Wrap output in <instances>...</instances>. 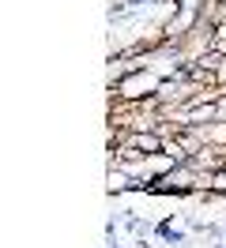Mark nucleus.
Segmentation results:
<instances>
[{"label":"nucleus","mask_w":226,"mask_h":248,"mask_svg":"<svg viewBox=\"0 0 226 248\" xmlns=\"http://www.w3.org/2000/svg\"><path fill=\"white\" fill-rule=\"evenodd\" d=\"M136 151H143V155H162L166 143L158 140V136H132V155Z\"/></svg>","instance_id":"1"},{"label":"nucleus","mask_w":226,"mask_h":248,"mask_svg":"<svg viewBox=\"0 0 226 248\" xmlns=\"http://www.w3.org/2000/svg\"><path fill=\"white\" fill-rule=\"evenodd\" d=\"M208 192L211 196H226V170H215L208 177Z\"/></svg>","instance_id":"2"},{"label":"nucleus","mask_w":226,"mask_h":248,"mask_svg":"<svg viewBox=\"0 0 226 248\" xmlns=\"http://www.w3.org/2000/svg\"><path fill=\"white\" fill-rule=\"evenodd\" d=\"M128 4H143V0H128Z\"/></svg>","instance_id":"3"}]
</instances>
